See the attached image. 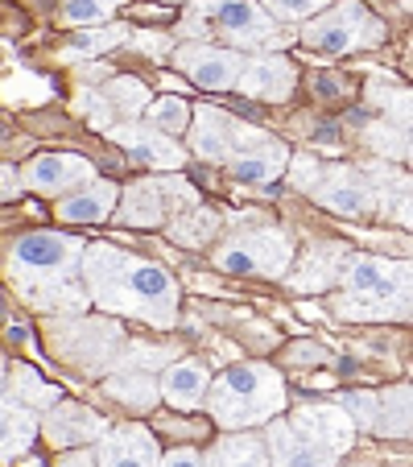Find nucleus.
<instances>
[{"mask_svg": "<svg viewBox=\"0 0 413 467\" xmlns=\"http://www.w3.org/2000/svg\"><path fill=\"white\" fill-rule=\"evenodd\" d=\"M26 467H46V463H37V459H26Z\"/></svg>", "mask_w": 413, "mask_h": 467, "instance_id": "obj_37", "label": "nucleus"}, {"mask_svg": "<svg viewBox=\"0 0 413 467\" xmlns=\"http://www.w3.org/2000/svg\"><path fill=\"white\" fill-rule=\"evenodd\" d=\"M194 26L212 29V34L228 37L236 46H269L282 42L277 34V21L264 17V9H256L253 0H202L199 13H194Z\"/></svg>", "mask_w": 413, "mask_h": 467, "instance_id": "obj_10", "label": "nucleus"}, {"mask_svg": "<svg viewBox=\"0 0 413 467\" xmlns=\"http://www.w3.org/2000/svg\"><path fill=\"white\" fill-rule=\"evenodd\" d=\"M120 212L116 220L129 223V228H158L170 212H186V207H199V194H194L191 182L182 178H145V182H132L129 191L116 199Z\"/></svg>", "mask_w": 413, "mask_h": 467, "instance_id": "obj_9", "label": "nucleus"}, {"mask_svg": "<svg viewBox=\"0 0 413 467\" xmlns=\"http://www.w3.org/2000/svg\"><path fill=\"white\" fill-rule=\"evenodd\" d=\"M294 261V244L277 228H253L236 232L228 244L215 248V265L223 274H248V277H282Z\"/></svg>", "mask_w": 413, "mask_h": 467, "instance_id": "obj_8", "label": "nucleus"}, {"mask_svg": "<svg viewBox=\"0 0 413 467\" xmlns=\"http://www.w3.org/2000/svg\"><path fill=\"white\" fill-rule=\"evenodd\" d=\"M261 141H269L261 129L232 120L228 112H220V108H202V112L194 116V129H191L194 153L207 161H232L236 153L253 150V145H261Z\"/></svg>", "mask_w": 413, "mask_h": 467, "instance_id": "obj_12", "label": "nucleus"}, {"mask_svg": "<svg viewBox=\"0 0 413 467\" xmlns=\"http://www.w3.org/2000/svg\"><path fill=\"white\" fill-rule=\"evenodd\" d=\"M302 42L315 46L326 54H352V50H368V46L385 42V21H377L360 0H339L331 13L315 17L302 34Z\"/></svg>", "mask_w": 413, "mask_h": 467, "instance_id": "obj_7", "label": "nucleus"}, {"mask_svg": "<svg viewBox=\"0 0 413 467\" xmlns=\"http://www.w3.org/2000/svg\"><path fill=\"white\" fill-rule=\"evenodd\" d=\"M91 178H96V166L88 158H75V153H37L21 170V182L37 194H71Z\"/></svg>", "mask_w": 413, "mask_h": 467, "instance_id": "obj_15", "label": "nucleus"}, {"mask_svg": "<svg viewBox=\"0 0 413 467\" xmlns=\"http://www.w3.org/2000/svg\"><path fill=\"white\" fill-rule=\"evenodd\" d=\"M108 99H116V108H124V112H141L150 104V91L137 79H116V83H108Z\"/></svg>", "mask_w": 413, "mask_h": 467, "instance_id": "obj_31", "label": "nucleus"}, {"mask_svg": "<svg viewBox=\"0 0 413 467\" xmlns=\"http://www.w3.org/2000/svg\"><path fill=\"white\" fill-rule=\"evenodd\" d=\"M54 467H96V451L91 447H67V451H58Z\"/></svg>", "mask_w": 413, "mask_h": 467, "instance_id": "obj_33", "label": "nucleus"}, {"mask_svg": "<svg viewBox=\"0 0 413 467\" xmlns=\"http://www.w3.org/2000/svg\"><path fill=\"white\" fill-rule=\"evenodd\" d=\"M347 248L343 244H318V248H306V256H302L298 274L290 277V285L298 294H318L326 290V285H335L343 277V269H347Z\"/></svg>", "mask_w": 413, "mask_h": 467, "instance_id": "obj_18", "label": "nucleus"}, {"mask_svg": "<svg viewBox=\"0 0 413 467\" xmlns=\"http://www.w3.org/2000/svg\"><path fill=\"white\" fill-rule=\"evenodd\" d=\"M150 124L158 132H182L186 124H191V104L186 99H178V96H161V99H153V108H150Z\"/></svg>", "mask_w": 413, "mask_h": 467, "instance_id": "obj_29", "label": "nucleus"}, {"mask_svg": "<svg viewBox=\"0 0 413 467\" xmlns=\"http://www.w3.org/2000/svg\"><path fill=\"white\" fill-rule=\"evenodd\" d=\"M17 191H21V186H17V174H13L9 166H0V203H9Z\"/></svg>", "mask_w": 413, "mask_h": 467, "instance_id": "obj_35", "label": "nucleus"}, {"mask_svg": "<svg viewBox=\"0 0 413 467\" xmlns=\"http://www.w3.org/2000/svg\"><path fill=\"white\" fill-rule=\"evenodd\" d=\"M37 431L50 447L67 451V447H88V442H99L108 434V422L83 401H54L46 410V418H37Z\"/></svg>", "mask_w": 413, "mask_h": 467, "instance_id": "obj_13", "label": "nucleus"}, {"mask_svg": "<svg viewBox=\"0 0 413 467\" xmlns=\"http://www.w3.org/2000/svg\"><path fill=\"white\" fill-rule=\"evenodd\" d=\"M215 232V215L207 212V207H186V212L174 215V223H170V236L178 240V244H207Z\"/></svg>", "mask_w": 413, "mask_h": 467, "instance_id": "obj_27", "label": "nucleus"}, {"mask_svg": "<svg viewBox=\"0 0 413 467\" xmlns=\"http://www.w3.org/2000/svg\"><path fill=\"white\" fill-rule=\"evenodd\" d=\"M335 0H261V9L269 21H306L318 9H326Z\"/></svg>", "mask_w": 413, "mask_h": 467, "instance_id": "obj_30", "label": "nucleus"}, {"mask_svg": "<svg viewBox=\"0 0 413 467\" xmlns=\"http://www.w3.org/2000/svg\"><path fill=\"white\" fill-rule=\"evenodd\" d=\"M207 385H212V377H207V368H202L199 360H174L166 372H161L158 380V393L166 397L174 410H194L207 397Z\"/></svg>", "mask_w": 413, "mask_h": 467, "instance_id": "obj_20", "label": "nucleus"}, {"mask_svg": "<svg viewBox=\"0 0 413 467\" xmlns=\"http://www.w3.org/2000/svg\"><path fill=\"white\" fill-rule=\"evenodd\" d=\"M207 414L223 431H248L282 418L285 410V380L282 372H273L269 364H236V368L220 372L207 385Z\"/></svg>", "mask_w": 413, "mask_h": 467, "instance_id": "obj_4", "label": "nucleus"}, {"mask_svg": "<svg viewBox=\"0 0 413 467\" xmlns=\"http://www.w3.org/2000/svg\"><path fill=\"white\" fill-rule=\"evenodd\" d=\"M79 265L96 306L112 310V315L145 318L150 327L178 323V285L161 265L141 261V256L124 253L116 244L83 248Z\"/></svg>", "mask_w": 413, "mask_h": 467, "instance_id": "obj_1", "label": "nucleus"}, {"mask_svg": "<svg viewBox=\"0 0 413 467\" xmlns=\"http://www.w3.org/2000/svg\"><path fill=\"white\" fill-rule=\"evenodd\" d=\"M5 372H9V364L0 360V389H5Z\"/></svg>", "mask_w": 413, "mask_h": 467, "instance_id": "obj_36", "label": "nucleus"}, {"mask_svg": "<svg viewBox=\"0 0 413 467\" xmlns=\"http://www.w3.org/2000/svg\"><path fill=\"white\" fill-rule=\"evenodd\" d=\"M315 199L335 215H372L380 207H393L401 220H409V182L401 174H388L372 182L364 170H331L323 182L315 186Z\"/></svg>", "mask_w": 413, "mask_h": 467, "instance_id": "obj_6", "label": "nucleus"}, {"mask_svg": "<svg viewBox=\"0 0 413 467\" xmlns=\"http://www.w3.org/2000/svg\"><path fill=\"white\" fill-rule=\"evenodd\" d=\"M158 467H202V455L194 447H174L158 459Z\"/></svg>", "mask_w": 413, "mask_h": 467, "instance_id": "obj_34", "label": "nucleus"}, {"mask_svg": "<svg viewBox=\"0 0 413 467\" xmlns=\"http://www.w3.org/2000/svg\"><path fill=\"white\" fill-rule=\"evenodd\" d=\"M116 137H120V145L132 153V158H141L145 166H153V170H178V166H182V150H178L174 141H166L161 132L120 129Z\"/></svg>", "mask_w": 413, "mask_h": 467, "instance_id": "obj_24", "label": "nucleus"}, {"mask_svg": "<svg viewBox=\"0 0 413 467\" xmlns=\"http://www.w3.org/2000/svg\"><path fill=\"white\" fill-rule=\"evenodd\" d=\"M37 418L34 410L13 406V401H0V463H17L29 455L37 439Z\"/></svg>", "mask_w": 413, "mask_h": 467, "instance_id": "obj_22", "label": "nucleus"}, {"mask_svg": "<svg viewBox=\"0 0 413 467\" xmlns=\"http://www.w3.org/2000/svg\"><path fill=\"white\" fill-rule=\"evenodd\" d=\"M158 439L137 422L108 426V434L96 442V467H158Z\"/></svg>", "mask_w": 413, "mask_h": 467, "instance_id": "obj_16", "label": "nucleus"}, {"mask_svg": "<svg viewBox=\"0 0 413 467\" xmlns=\"http://www.w3.org/2000/svg\"><path fill=\"white\" fill-rule=\"evenodd\" d=\"M285 161H290L285 145L269 137V141H261V145H253V150L236 153L228 166H232V178H236V182H273V178L285 174Z\"/></svg>", "mask_w": 413, "mask_h": 467, "instance_id": "obj_23", "label": "nucleus"}, {"mask_svg": "<svg viewBox=\"0 0 413 467\" xmlns=\"http://www.w3.org/2000/svg\"><path fill=\"white\" fill-rule=\"evenodd\" d=\"M120 0H62V21L67 26H104Z\"/></svg>", "mask_w": 413, "mask_h": 467, "instance_id": "obj_28", "label": "nucleus"}, {"mask_svg": "<svg viewBox=\"0 0 413 467\" xmlns=\"http://www.w3.org/2000/svg\"><path fill=\"white\" fill-rule=\"evenodd\" d=\"M83 256V240H71L62 232H29L13 244L9 269L21 282V290L42 282V290H29L34 302H54V306H79V294H71L67 274Z\"/></svg>", "mask_w": 413, "mask_h": 467, "instance_id": "obj_5", "label": "nucleus"}, {"mask_svg": "<svg viewBox=\"0 0 413 467\" xmlns=\"http://www.w3.org/2000/svg\"><path fill=\"white\" fill-rule=\"evenodd\" d=\"M356 431H372L380 439H409V385L385 389V393H347L339 401Z\"/></svg>", "mask_w": 413, "mask_h": 467, "instance_id": "obj_11", "label": "nucleus"}, {"mask_svg": "<svg viewBox=\"0 0 413 467\" xmlns=\"http://www.w3.org/2000/svg\"><path fill=\"white\" fill-rule=\"evenodd\" d=\"M174 62L182 67V75L202 91H232L244 67V54L220 50V46H182L174 54Z\"/></svg>", "mask_w": 413, "mask_h": 467, "instance_id": "obj_14", "label": "nucleus"}, {"mask_svg": "<svg viewBox=\"0 0 413 467\" xmlns=\"http://www.w3.org/2000/svg\"><path fill=\"white\" fill-rule=\"evenodd\" d=\"M335 315L356 323H401L409 318V265L385 256H352L343 269Z\"/></svg>", "mask_w": 413, "mask_h": 467, "instance_id": "obj_3", "label": "nucleus"}, {"mask_svg": "<svg viewBox=\"0 0 413 467\" xmlns=\"http://www.w3.org/2000/svg\"><path fill=\"white\" fill-rule=\"evenodd\" d=\"M116 199H120V186L91 178V182H83L79 191H71L58 203V220L62 223H99L112 215Z\"/></svg>", "mask_w": 413, "mask_h": 467, "instance_id": "obj_19", "label": "nucleus"}, {"mask_svg": "<svg viewBox=\"0 0 413 467\" xmlns=\"http://www.w3.org/2000/svg\"><path fill=\"white\" fill-rule=\"evenodd\" d=\"M5 389H9L13 406H26L34 414H42V410H50L58 401V389L50 380H42V372H34V368H9L5 372Z\"/></svg>", "mask_w": 413, "mask_h": 467, "instance_id": "obj_25", "label": "nucleus"}, {"mask_svg": "<svg viewBox=\"0 0 413 467\" xmlns=\"http://www.w3.org/2000/svg\"><path fill=\"white\" fill-rule=\"evenodd\" d=\"M236 91L256 96V99H285L294 91V67L282 62V58H269V54H261V58H244Z\"/></svg>", "mask_w": 413, "mask_h": 467, "instance_id": "obj_17", "label": "nucleus"}, {"mask_svg": "<svg viewBox=\"0 0 413 467\" xmlns=\"http://www.w3.org/2000/svg\"><path fill=\"white\" fill-rule=\"evenodd\" d=\"M202 467H269V451H264L261 434L232 431L223 439H215L202 455Z\"/></svg>", "mask_w": 413, "mask_h": 467, "instance_id": "obj_21", "label": "nucleus"}, {"mask_svg": "<svg viewBox=\"0 0 413 467\" xmlns=\"http://www.w3.org/2000/svg\"><path fill=\"white\" fill-rule=\"evenodd\" d=\"M124 37V29H104V34H88V37H79L75 42V50L71 54H104V50H112L116 42Z\"/></svg>", "mask_w": 413, "mask_h": 467, "instance_id": "obj_32", "label": "nucleus"}, {"mask_svg": "<svg viewBox=\"0 0 413 467\" xmlns=\"http://www.w3.org/2000/svg\"><path fill=\"white\" fill-rule=\"evenodd\" d=\"M264 426L269 467H335L356 442V422L339 401H310Z\"/></svg>", "mask_w": 413, "mask_h": 467, "instance_id": "obj_2", "label": "nucleus"}, {"mask_svg": "<svg viewBox=\"0 0 413 467\" xmlns=\"http://www.w3.org/2000/svg\"><path fill=\"white\" fill-rule=\"evenodd\" d=\"M108 397H116L120 406L129 410H153L158 406V380L150 377V372H116L112 380H108Z\"/></svg>", "mask_w": 413, "mask_h": 467, "instance_id": "obj_26", "label": "nucleus"}]
</instances>
